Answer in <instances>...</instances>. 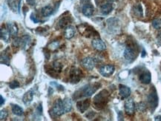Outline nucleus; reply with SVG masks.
I'll use <instances>...</instances> for the list:
<instances>
[{
    "label": "nucleus",
    "mask_w": 161,
    "mask_h": 121,
    "mask_svg": "<svg viewBox=\"0 0 161 121\" xmlns=\"http://www.w3.org/2000/svg\"><path fill=\"white\" fill-rule=\"evenodd\" d=\"M26 1L28 4H31V5H33V4H34V0H26Z\"/></svg>",
    "instance_id": "obj_38"
},
{
    "label": "nucleus",
    "mask_w": 161,
    "mask_h": 121,
    "mask_svg": "<svg viewBox=\"0 0 161 121\" xmlns=\"http://www.w3.org/2000/svg\"><path fill=\"white\" fill-rule=\"evenodd\" d=\"M37 112H38L40 114H43V107H42L41 104L39 105L38 107H37Z\"/></svg>",
    "instance_id": "obj_35"
},
{
    "label": "nucleus",
    "mask_w": 161,
    "mask_h": 121,
    "mask_svg": "<svg viewBox=\"0 0 161 121\" xmlns=\"http://www.w3.org/2000/svg\"><path fill=\"white\" fill-rule=\"evenodd\" d=\"M115 68L112 65H106V66H102L100 69V73L102 76L105 77H109L110 76L114 74Z\"/></svg>",
    "instance_id": "obj_7"
},
{
    "label": "nucleus",
    "mask_w": 161,
    "mask_h": 121,
    "mask_svg": "<svg viewBox=\"0 0 161 121\" xmlns=\"http://www.w3.org/2000/svg\"><path fill=\"white\" fill-rule=\"evenodd\" d=\"M30 42H31V37H30V36H24L22 38H21L20 47L22 49H26V48L29 46Z\"/></svg>",
    "instance_id": "obj_20"
},
{
    "label": "nucleus",
    "mask_w": 161,
    "mask_h": 121,
    "mask_svg": "<svg viewBox=\"0 0 161 121\" xmlns=\"http://www.w3.org/2000/svg\"><path fill=\"white\" fill-rule=\"evenodd\" d=\"M146 54V51H145V50H143V54H142V57H145V55Z\"/></svg>",
    "instance_id": "obj_42"
},
{
    "label": "nucleus",
    "mask_w": 161,
    "mask_h": 121,
    "mask_svg": "<svg viewBox=\"0 0 161 121\" xmlns=\"http://www.w3.org/2000/svg\"><path fill=\"white\" fill-rule=\"evenodd\" d=\"M135 14L137 15V16H142L143 15V9L140 4H138V5H137L136 7H135Z\"/></svg>",
    "instance_id": "obj_31"
},
{
    "label": "nucleus",
    "mask_w": 161,
    "mask_h": 121,
    "mask_svg": "<svg viewBox=\"0 0 161 121\" xmlns=\"http://www.w3.org/2000/svg\"><path fill=\"white\" fill-rule=\"evenodd\" d=\"M90 106V100H79L76 103V108L81 113H84Z\"/></svg>",
    "instance_id": "obj_10"
},
{
    "label": "nucleus",
    "mask_w": 161,
    "mask_h": 121,
    "mask_svg": "<svg viewBox=\"0 0 161 121\" xmlns=\"http://www.w3.org/2000/svg\"><path fill=\"white\" fill-rule=\"evenodd\" d=\"M52 112L57 117L62 115L65 112L64 107H63V102L61 99H57L54 102L52 108Z\"/></svg>",
    "instance_id": "obj_5"
},
{
    "label": "nucleus",
    "mask_w": 161,
    "mask_h": 121,
    "mask_svg": "<svg viewBox=\"0 0 161 121\" xmlns=\"http://www.w3.org/2000/svg\"><path fill=\"white\" fill-rule=\"evenodd\" d=\"M119 93L123 98H127L131 94V89L128 86L124 85H120L119 86Z\"/></svg>",
    "instance_id": "obj_12"
},
{
    "label": "nucleus",
    "mask_w": 161,
    "mask_h": 121,
    "mask_svg": "<svg viewBox=\"0 0 161 121\" xmlns=\"http://www.w3.org/2000/svg\"><path fill=\"white\" fill-rule=\"evenodd\" d=\"M82 78V72L78 69H73L70 72L69 81L72 84H76Z\"/></svg>",
    "instance_id": "obj_6"
},
{
    "label": "nucleus",
    "mask_w": 161,
    "mask_h": 121,
    "mask_svg": "<svg viewBox=\"0 0 161 121\" xmlns=\"http://www.w3.org/2000/svg\"><path fill=\"white\" fill-rule=\"evenodd\" d=\"M146 104L143 102L139 103L137 104L136 106L137 110L138 111H140V112H143V111H145L146 110Z\"/></svg>",
    "instance_id": "obj_26"
},
{
    "label": "nucleus",
    "mask_w": 161,
    "mask_h": 121,
    "mask_svg": "<svg viewBox=\"0 0 161 121\" xmlns=\"http://www.w3.org/2000/svg\"><path fill=\"white\" fill-rule=\"evenodd\" d=\"M152 25L155 29H160L161 28V19H156L152 22Z\"/></svg>",
    "instance_id": "obj_28"
},
{
    "label": "nucleus",
    "mask_w": 161,
    "mask_h": 121,
    "mask_svg": "<svg viewBox=\"0 0 161 121\" xmlns=\"http://www.w3.org/2000/svg\"><path fill=\"white\" fill-rule=\"evenodd\" d=\"M151 76L149 72H144L140 75V81L143 84H149L151 83Z\"/></svg>",
    "instance_id": "obj_15"
},
{
    "label": "nucleus",
    "mask_w": 161,
    "mask_h": 121,
    "mask_svg": "<svg viewBox=\"0 0 161 121\" xmlns=\"http://www.w3.org/2000/svg\"><path fill=\"white\" fill-rule=\"evenodd\" d=\"M123 55L126 61L129 63H132L137 57V50L136 49L135 45H128L125 49Z\"/></svg>",
    "instance_id": "obj_3"
},
{
    "label": "nucleus",
    "mask_w": 161,
    "mask_h": 121,
    "mask_svg": "<svg viewBox=\"0 0 161 121\" xmlns=\"http://www.w3.org/2000/svg\"><path fill=\"white\" fill-rule=\"evenodd\" d=\"M7 115H8V113L6 109H1V112H0V120H5L7 118Z\"/></svg>",
    "instance_id": "obj_32"
},
{
    "label": "nucleus",
    "mask_w": 161,
    "mask_h": 121,
    "mask_svg": "<svg viewBox=\"0 0 161 121\" xmlns=\"http://www.w3.org/2000/svg\"><path fill=\"white\" fill-rule=\"evenodd\" d=\"M0 37H1V40H3L4 42H7L10 40V32H9L8 29L6 28H3L1 27V30H0Z\"/></svg>",
    "instance_id": "obj_18"
},
{
    "label": "nucleus",
    "mask_w": 161,
    "mask_h": 121,
    "mask_svg": "<svg viewBox=\"0 0 161 121\" xmlns=\"http://www.w3.org/2000/svg\"><path fill=\"white\" fill-rule=\"evenodd\" d=\"M50 85L51 86H54V87L57 88V90H59V91H64L65 90V88L63 87L62 85L58 84V83H57L56 82H51Z\"/></svg>",
    "instance_id": "obj_33"
},
{
    "label": "nucleus",
    "mask_w": 161,
    "mask_h": 121,
    "mask_svg": "<svg viewBox=\"0 0 161 121\" xmlns=\"http://www.w3.org/2000/svg\"><path fill=\"white\" fill-rule=\"evenodd\" d=\"M7 28L8 29L10 35L16 36L18 33V27L14 22H8L7 24Z\"/></svg>",
    "instance_id": "obj_19"
},
{
    "label": "nucleus",
    "mask_w": 161,
    "mask_h": 121,
    "mask_svg": "<svg viewBox=\"0 0 161 121\" xmlns=\"http://www.w3.org/2000/svg\"><path fill=\"white\" fill-rule=\"evenodd\" d=\"M124 107H125V111H126V113L128 115L130 116L133 115L135 110V104L133 99L129 98V99L126 100V102H125Z\"/></svg>",
    "instance_id": "obj_8"
},
{
    "label": "nucleus",
    "mask_w": 161,
    "mask_h": 121,
    "mask_svg": "<svg viewBox=\"0 0 161 121\" xmlns=\"http://www.w3.org/2000/svg\"><path fill=\"white\" fill-rule=\"evenodd\" d=\"M59 45H60L59 42H57V41H54V42H52L51 43L49 44V48L50 50H51V51H55L56 49L58 48Z\"/></svg>",
    "instance_id": "obj_29"
},
{
    "label": "nucleus",
    "mask_w": 161,
    "mask_h": 121,
    "mask_svg": "<svg viewBox=\"0 0 161 121\" xmlns=\"http://www.w3.org/2000/svg\"><path fill=\"white\" fill-rule=\"evenodd\" d=\"M34 98V91L32 90H29L24 94L22 97V101L25 105H28L31 103Z\"/></svg>",
    "instance_id": "obj_16"
},
{
    "label": "nucleus",
    "mask_w": 161,
    "mask_h": 121,
    "mask_svg": "<svg viewBox=\"0 0 161 121\" xmlns=\"http://www.w3.org/2000/svg\"><path fill=\"white\" fill-rule=\"evenodd\" d=\"M147 101H148L149 106L152 111H154L158 106V96H157V91L154 87L152 88V89L147 97Z\"/></svg>",
    "instance_id": "obj_4"
},
{
    "label": "nucleus",
    "mask_w": 161,
    "mask_h": 121,
    "mask_svg": "<svg viewBox=\"0 0 161 121\" xmlns=\"http://www.w3.org/2000/svg\"><path fill=\"white\" fill-rule=\"evenodd\" d=\"M91 45L94 47V48H95L97 51H104L106 48V43L99 38L93 40L92 42H91Z\"/></svg>",
    "instance_id": "obj_11"
},
{
    "label": "nucleus",
    "mask_w": 161,
    "mask_h": 121,
    "mask_svg": "<svg viewBox=\"0 0 161 121\" xmlns=\"http://www.w3.org/2000/svg\"><path fill=\"white\" fill-rule=\"evenodd\" d=\"M7 4H8L9 7H10L13 12H16V7H17V4H16V0H7Z\"/></svg>",
    "instance_id": "obj_27"
},
{
    "label": "nucleus",
    "mask_w": 161,
    "mask_h": 121,
    "mask_svg": "<svg viewBox=\"0 0 161 121\" xmlns=\"http://www.w3.org/2000/svg\"><path fill=\"white\" fill-rule=\"evenodd\" d=\"M154 120L156 121H161V116H157V117H155V118H154Z\"/></svg>",
    "instance_id": "obj_40"
},
{
    "label": "nucleus",
    "mask_w": 161,
    "mask_h": 121,
    "mask_svg": "<svg viewBox=\"0 0 161 121\" xmlns=\"http://www.w3.org/2000/svg\"><path fill=\"white\" fill-rule=\"evenodd\" d=\"M70 17L67 16V17H63L59 22V25L61 28H65L67 26H68L70 22H71V20H70Z\"/></svg>",
    "instance_id": "obj_24"
},
{
    "label": "nucleus",
    "mask_w": 161,
    "mask_h": 121,
    "mask_svg": "<svg viewBox=\"0 0 161 121\" xmlns=\"http://www.w3.org/2000/svg\"><path fill=\"white\" fill-rule=\"evenodd\" d=\"M108 96L109 94L106 90H103L96 95L93 99V103H94V106L97 109H101L103 107L106 106L107 103Z\"/></svg>",
    "instance_id": "obj_1"
},
{
    "label": "nucleus",
    "mask_w": 161,
    "mask_h": 121,
    "mask_svg": "<svg viewBox=\"0 0 161 121\" xmlns=\"http://www.w3.org/2000/svg\"><path fill=\"white\" fill-rule=\"evenodd\" d=\"M100 86L101 85L98 84V83H94V84H88L84 86L83 88H82L80 93H79L80 97H89L97 91V90L100 87Z\"/></svg>",
    "instance_id": "obj_2"
},
{
    "label": "nucleus",
    "mask_w": 161,
    "mask_h": 121,
    "mask_svg": "<svg viewBox=\"0 0 161 121\" xmlns=\"http://www.w3.org/2000/svg\"><path fill=\"white\" fill-rule=\"evenodd\" d=\"M82 65L85 69L91 71L94 69V66H95V60L92 57H87L82 60Z\"/></svg>",
    "instance_id": "obj_9"
},
{
    "label": "nucleus",
    "mask_w": 161,
    "mask_h": 121,
    "mask_svg": "<svg viewBox=\"0 0 161 121\" xmlns=\"http://www.w3.org/2000/svg\"><path fill=\"white\" fill-rule=\"evenodd\" d=\"M9 87H10V89H16V88L19 87V83H18V81L13 80L9 83Z\"/></svg>",
    "instance_id": "obj_34"
},
{
    "label": "nucleus",
    "mask_w": 161,
    "mask_h": 121,
    "mask_svg": "<svg viewBox=\"0 0 161 121\" xmlns=\"http://www.w3.org/2000/svg\"><path fill=\"white\" fill-rule=\"evenodd\" d=\"M101 12L103 15H108L113 10V4L111 2H106L101 5Z\"/></svg>",
    "instance_id": "obj_17"
},
{
    "label": "nucleus",
    "mask_w": 161,
    "mask_h": 121,
    "mask_svg": "<svg viewBox=\"0 0 161 121\" xmlns=\"http://www.w3.org/2000/svg\"><path fill=\"white\" fill-rule=\"evenodd\" d=\"M1 63L5 64L7 66L10 65V57L7 54H6L5 51H3L1 54Z\"/></svg>",
    "instance_id": "obj_25"
},
{
    "label": "nucleus",
    "mask_w": 161,
    "mask_h": 121,
    "mask_svg": "<svg viewBox=\"0 0 161 121\" xmlns=\"http://www.w3.org/2000/svg\"><path fill=\"white\" fill-rule=\"evenodd\" d=\"M94 9L91 4H85L82 7V12L85 16H91L94 13Z\"/></svg>",
    "instance_id": "obj_14"
},
{
    "label": "nucleus",
    "mask_w": 161,
    "mask_h": 121,
    "mask_svg": "<svg viewBox=\"0 0 161 121\" xmlns=\"http://www.w3.org/2000/svg\"><path fill=\"white\" fill-rule=\"evenodd\" d=\"M53 11H54L53 7H52L51 5L45 6V7H43L41 10L42 15H43V16H45V17H47V16H51V15L53 13Z\"/></svg>",
    "instance_id": "obj_22"
},
{
    "label": "nucleus",
    "mask_w": 161,
    "mask_h": 121,
    "mask_svg": "<svg viewBox=\"0 0 161 121\" xmlns=\"http://www.w3.org/2000/svg\"><path fill=\"white\" fill-rule=\"evenodd\" d=\"M12 112L16 116H22L24 111L23 109L19 106L14 104V105H12Z\"/></svg>",
    "instance_id": "obj_23"
},
{
    "label": "nucleus",
    "mask_w": 161,
    "mask_h": 121,
    "mask_svg": "<svg viewBox=\"0 0 161 121\" xmlns=\"http://www.w3.org/2000/svg\"><path fill=\"white\" fill-rule=\"evenodd\" d=\"M157 39H158V40L160 41V42H161V31H160L158 34V36H157Z\"/></svg>",
    "instance_id": "obj_41"
},
{
    "label": "nucleus",
    "mask_w": 161,
    "mask_h": 121,
    "mask_svg": "<svg viewBox=\"0 0 161 121\" xmlns=\"http://www.w3.org/2000/svg\"><path fill=\"white\" fill-rule=\"evenodd\" d=\"M0 99H1V103H0V106H2L4 103V99L3 98L2 96H0Z\"/></svg>",
    "instance_id": "obj_37"
},
{
    "label": "nucleus",
    "mask_w": 161,
    "mask_h": 121,
    "mask_svg": "<svg viewBox=\"0 0 161 121\" xmlns=\"http://www.w3.org/2000/svg\"><path fill=\"white\" fill-rule=\"evenodd\" d=\"M63 107H64L65 112L68 113L71 111L72 109V102L70 98H65L62 100Z\"/></svg>",
    "instance_id": "obj_21"
},
{
    "label": "nucleus",
    "mask_w": 161,
    "mask_h": 121,
    "mask_svg": "<svg viewBox=\"0 0 161 121\" xmlns=\"http://www.w3.org/2000/svg\"><path fill=\"white\" fill-rule=\"evenodd\" d=\"M122 111H119V116H118V120H123V116L121 115Z\"/></svg>",
    "instance_id": "obj_36"
},
{
    "label": "nucleus",
    "mask_w": 161,
    "mask_h": 121,
    "mask_svg": "<svg viewBox=\"0 0 161 121\" xmlns=\"http://www.w3.org/2000/svg\"><path fill=\"white\" fill-rule=\"evenodd\" d=\"M75 33H76V30H75V28L74 26L68 25V26H67L66 28H65L64 36L68 40L74 37V36L75 35Z\"/></svg>",
    "instance_id": "obj_13"
},
{
    "label": "nucleus",
    "mask_w": 161,
    "mask_h": 121,
    "mask_svg": "<svg viewBox=\"0 0 161 121\" xmlns=\"http://www.w3.org/2000/svg\"><path fill=\"white\" fill-rule=\"evenodd\" d=\"M31 19H32V20L34 21V23H37V22H39V21L37 20V19H36V18L34 17V18H33V16H31Z\"/></svg>",
    "instance_id": "obj_39"
},
{
    "label": "nucleus",
    "mask_w": 161,
    "mask_h": 121,
    "mask_svg": "<svg viewBox=\"0 0 161 121\" xmlns=\"http://www.w3.org/2000/svg\"><path fill=\"white\" fill-rule=\"evenodd\" d=\"M53 69L55 72H60L62 71V66L60 63H58V62H55L53 64Z\"/></svg>",
    "instance_id": "obj_30"
}]
</instances>
